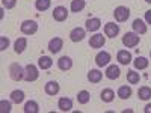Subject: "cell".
Listing matches in <instances>:
<instances>
[{
	"label": "cell",
	"instance_id": "obj_1",
	"mask_svg": "<svg viewBox=\"0 0 151 113\" xmlns=\"http://www.w3.org/2000/svg\"><path fill=\"white\" fill-rule=\"evenodd\" d=\"M141 41V36L137 35L136 32H127L124 36H122V44L127 47V48H133L139 44Z\"/></svg>",
	"mask_w": 151,
	"mask_h": 113
},
{
	"label": "cell",
	"instance_id": "obj_2",
	"mask_svg": "<svg viewBox=\"0 0 151 113\" xmlns=\"http://www.w3.org/2000/svg\"><path fill=\"white\" fill-rule=\"evenodd\" d=\"M24 72H26V69H24L21 65H18V64H12L9 67V75H11V79L14 82L23 80L24 79Z\"/></svg>",
	"mask_w": 151,
	"mask_h": 113
},
{
	"label": "cell",
	"instance_id": "obj_3",
	"mask_svg": "<svg viewBox=\"0 0 151 113\" xmlns=\"http://www.w3.org/2000/svg\"><path fill=\"white\" fill-rule=\"evenodd\" d=\"M113 17H115V20L118 23L127 21L129 17H130V9L125 8V6H118V8H115V11H113Z\"/></svg>",
	"mask_w": 151,
	"mask_h": 113
},
{
	"label": "cell",
	"instance_id": "obj_4",
	"mask_svg": "<svg viewBox=\"0 0 151 113\" xmlns=\"http://www.w3.org/2000/svg\"><path fill=\"white\" fill-rule=\"evenodd\" d=\"M21 32L24 35H33L38 32V23L35 20H26V21H23L21 23Z\"/></svg>",
	"mask_w": 151,
	"mask_h": 113
},
{
	"label": "cell",
	"instance_id": "obj_5",
	"mask_svg": "<svg viewBox=\"0 0 151 113\" xmlns=\"http://www.w3.org/2000/svg\"><path fill=\"white\" fill-rule=\"evenodd\" d=\"M26 72H24V80L26 82H35V80H38V77H40V72H38V68L35 67V65H32V64H29V65H26Z\"/></svg>",
	"mask_w": 151,
	"mask_h": 113
},
{
	"label": "cell",
	"instance_id": "obj_6",
	"mask_svg": "<svg viewBox=\"0 0 151 113\" xmlns=\"http://www.w3.org/2000/svg\"><path fill=\"white\" fill-rule=\"evenodd\" d=\"M104 44H106V36H103L101 33L92 35L91 39H89V45H91L92 48H101Z\"/></svg>",
	"mask_w": 151,
	"mask_h": 113
},
{
	"label": "cell",
	"instance_id": "obj_7",
	"mask_svg": "<svg viewBox=\"0 0 151 113\" xmlns=\"http://www.w3.org/2000/svg\"><path fill=\"white\" fill-rule=\"evenodd\" d=\"M85 35H86V29L74 27V29L70 32V39H71L73 42H80V41H83Z\"/></svg>",
	"mask_w": 151,
	"mask_h": 113
},
{
	"label": "cell",
	"instance_id": "obj_8",
	"mask_svg": "<svg viewBox=\"0 0 151 113\" xmlns=\"http://www.w3.org/2000/svg\"><path fill=\"white\" fill-rule=\"evenodd\" d=\"M53 18L56 21H65L68 18V11L64 6H56L53 9Z\"/></svg>",
	"mask_w": 151,
	"mask_h": 113
},
{
	"label": "cell",
	"instance_id": "obj_9",
	"mask_svg": "<svg viewBox=\"0 0 151 113\" xmlns=\"http://www.w3.org/2000/svg\"><path fill=\"white\" fill-rule=\"evenodd\" d=\"M119 33V26L115 23H106L104 24V35L109 38H115Z\"/></svg>",
	"mask_w": 151,
	"mask_h": 113
},
{
	"label": "cell",
	"instance_id": "obj_10",
	"mask_svg": "<svg viewBox=\"0 0 151 113\" xmlns=\"http://www.w3.org/2000/svg\"><path fill=\"white\" fill-rule=\"evenodd\" d=\"M110 54L107 51H100L97 56H95V64L97 67H106L109 65V62H110Z\"/></svg>",
	"mask_w": 151,
	"mask_h": 113
},
{
	"label": "cell",
	"instance_id": "obj_11",
	"mask_svg": "<svg viewBox=\"0 0 151 113\" xmlns=\"http://www.w3.org/2000/svg\"><path fill=\"white\" fill-rule=\"evenodd\" d=\"M62 47H64V41H62V38H53V39H50L48 42V50L52 53H59Z\"/></svg>",
	"mask_w": 151,
	"mask_h": 113
},
{
	"label": "cell",
	"instance_id": "obj_12",
	"mask_svg": "<svg viewBox=\"0 0 151 113\" xmlns=\"http://www.w3.org/2000/svg\"><path fill=\"white\" fill-rule=\"evenodd\" d=\"M116 60L121 65H129L132 62V53L127 51V50H119L118 54H116Z\"/></svg>",
	"mask_w": 151,
	"mask_h": 113
},
{
	"label": "cell",
	"instance_id": "obj_13",
	"mask_svg": "<svg viewBox=\"0 0 151 113\" xmlns=\"http://www.w3.org/2000/svg\"><path fill=\"white\" fill-rule=\"evenodd\" d=\"M44 89H45V94L47 95H58L59 91H60V87H59V83L58 82H47L45 86H44Z\"/></svg>",
	"mask_w": 151,
	"mask_h": 113
},
{
	"label": "cell",
	"instance_id": "obj_14",
	"mask_svg": "<svg viewBox=\"0 0 151 113\" xmlns=\"http://www.w3.org/2000/svg\"><path fill=\"white\" fill-rule=\"evenodd\" d=\"M119 74H121V71H119L118 65H109L106 69V77L109 80H116L119 77Z\"/></svg>",
	"mask_w": 151,
	"mask_h": 113
},
{
	"label": "cell",
	"instance_id": "obj_15",
	"mask_svg": "<svg viewBox=\"0 0 151 113\" xmlns=\"http://www.w3.org/2000/svg\"><path fill=\"white\" fill-rule=\"evenodd\" d=\"M100 27H101V21H100V18H89V20H86L85 29H86L88 32H95V30H98Z\"/></svg>",
	"mask_w": 151,
	"mask_h": 113
},
{
	"label": "cell",
	"instance_id": "obj_16",
	"mask_svg": "<svg viewBox=\"0 0 151 113\" xmlns=\"http://www.w3.org/2000/svg\"><path fill=\"white\" fill-rule=\"evenodd\" d=\"M58 67H59V69H62V71H68V69H71V68H73V60H71V57H68V56H62V57L58 60Z\"/></svg>",
	"mask_w": 151,
	"mask_h": 113
},
{
	"label": "cell",
	"instance_id": "obj_17",
	"mask_svg": "<svg viewBox=\"0 0 151 113\" xmlns=\"http://www.w3.org/2000/svg\"><path fill=\"white\" fill-rule=\"evenodd\" d=\"M132 26H133V30L137 33V35H144V33H147V24L142 21V20H139V18H136L134 21H133V24H132Z\"/></svg>",
	"mask_w": 151,
	"mask_h": 113
},
{
	"label": "cell",
	"instance_id": "obj_18",
	"mask_svg": "<svg viewBox=\"0 0 151 113\" xmlns=\"http://www.w3.org/2000/svg\"><path fill=\"white\" fill-rule=\"evenodd\" d=\"M58 107L62 110V112H70L71 109H73V101L70 98H67V97H62L60 99H59V103H58Z\"/></svg>",
	"mask_w": 151,
	"mask_h": 113
},
{
	"label": "cell",
	"instance_id": "obj_19",
	"mask_svg": "<svg viewBox=\"0 0 151 113\" xmlns=\"http://www.w3.org/2000/svg\"><path fill=\"white\" fill-rule=\"evenodd\" d=\"M26 47H27V39L26 38H18V39L15 41V44H14V50H15L17 54H21L24 50H26Z\"/></svg>",
	"mask_w": 151,
	"mask_h": 113
},
{
	"label": "cell",
	"instance_id": "obj_20",
	"mask_svg": "<svg viewBox=\"0 0 151 113\" xmlns=\"http://www.w3.org/2000/svg\"><path fill=\"white\" fill-rule=\"evenodd\" d=\"M101 79H103V72L98 69H91L88 72V80L91 83H98V82H101Z\"/></svg>",
	"mask_w": 151,
	"mask_h": 113
},
{
	"label": "cell",
	"instance_id": "obj_21",
	"mask_svg": "<svg viewBox=\"0 0 151 113\" xmlns=\"http://www.w3.org/2000/svg\"><path fill=\"white\" fill-rule=\"evenodd\" d=\"M52 65H53V60L48 56H41L38 59V67L41 69H48V68H52Z\"/></svg>",
	"mask_w": 151,
	"mask_h": 113
},
{
	"label": "cell",
	"instance_id": "obj_22",
	"mask_svg": "<svg viewBox=\"0 0 151 113\" xmlns=\"http://www.w3.org/2000/svg\"><path fill=\"white\" fill-rule=\"evenodd\" d=\"M133 65L136 69H147L148 68V59L144 57V56H137L133 62Z\"/></svg>",
	"mask_w": 151,
	"mask_h": 113
},
{
	"label": "cell",
	"instance_id": "obj_23",
	"mask_svg": "<svg viewBox=\"0 0 151 113\" xmlns=\"http://www.w3.org/2000/svg\"><path fill=\"white\" fill-rule=\"evenodd\" d=\"M85 6H86L85 0H71L70 9H71V12H82L85 9Z\"/></svg>",
	"mask_w": 151,
	"mask_h": 113
},
{
	"label": "cell",
	"instance_id": "obj_24",
	"mask_svg": "<svg viewBox=\"0 0 151 113\" xmlns=\"http://www.w3.org/2000/svg\"><path fill=\"white\" fill-rule=\"evenodd\" d=\"M137 95H139V98L142 99V101H148V99L151 98V87H148V86H142V87H139V91H137Z\"/></svg>",
	"mask_w": 151,
	"mask_h": 113
},
{
	"label": "cell",
	"instance_id": "obj_25",
	"mask_svg": "<svg viewBox=\"0 0 151 113\" xmlns=\"http://www.w3.org/2000/svg\"><path fill=\"white\" fill-rule=\"evenodd\" d=\"M100 97H101L103 103H112L113 98H115V92H113L112 89H103L101 94H100Z\"/></svg>",
	"mask_w": 151,
	"mask_h": 113
},
{
	"label": "cell",
	"instance_id": "obj_26",
	"mask_svg": "<svg viewBox=\"0 0 151 113\" xmlns=\"http://www.w3.org/2000/svg\"><path fill=\"white\" fill-rule=\"evenodd\" d=\"M132 87L130 86H121L119 89H118V97L121 98V99H129L130 97H132Z\"/></svg>",
	"mask_w": 151,
	"mask_h": 113
},
{
	"label": "cell",
	"instance_id": "obj_27",
	"mask_svg": "<svg viewBox=\"0 0 151 113\" xmlns=\"http://www.w3.org/2000/svg\"><path fill=\"white\" fill-rule=\"evenodd\" d=\"M11 101L15 104H21L24 101V92L23 91H12L11 92Z\"/></svg>",
	"mask_w": 151,
	"mask_h": 113
},
{
	"label": "cell",
	"instance_id": "obj_28",
	"mask_svg": "<svg viewBox=\"0 0 151 113\" xmlns=\"http://www.w3.org/2000/svg\"><path fill=\"white\" fill-rule=\"evenodd\" d=\"M40 112V106H38L36 101H27L24 104V113H38Z\"/></svg>",
	"mask_w": 151,
	"mask_h": 113
},
{
	"label": "cell",
	"instance_id": "obj_29",
	"mask_svg": "<svg viewBox=\"0 0 151 113\" xmlns=\"http://www.w3.org/2000/svg\"><path fill=\"white\" fill-rule=\"evenodd\" d=\"M50 5H52V2L50 0H36L35 2V8L40 11V12H44L50 8Z\"/></svg>",
	"mask_w": 151,
	"mask_h": 113
},
{
	"label": "cell",
	"instance_id": "obj_30",
	"mask_svg": "<svg viewBox=\"0 0 151 113\" xmlns=\"http://www.w3.org/2000/svg\"><path fill=\"white\" fill-rule=\"evenodd\" d=\"M89 99H91V95H89V92H88V91H80L77 94L79 104H88V103H89Z\"/></svg>",
	"mask_w": 151,
	"mask_h": 113
},
{
	"label": "cell",
	"instance_id": "obj_31",
	"mask_svg": "<svg viewBox=\"0 0 151 113\" xmlns=\"http://www.w3.org/2000/svg\"><path fill=\"white\" fill-rule=\"evenodd\" d=\"M127 80H129V83L136 84V83H139L141 75H139V72H136V71H129L127 72Z\"/></svg>",
	"mask_w": 151,
	"mask_h": 113
},
{
	"label": "cell",
	"instance_id": "obj_32",
	"mask_svg": "<svg viewBox=\"0 0 151 113\" xmlns=\"http://www.w3.org/2000/svg\"><path fill=\"white\" fill-rule=\"evenodd\" d=\"M0 112L2 113H9L11 112V103L6 101V99H2V101H0Z\"/></svg>",
	"mask_w": 151,
	"mask_h": 113
},
{
	"label": "cell",
	"instance_id": "obj_33",
	"mask_svg": "<svg viewBox=\"0 0 151 113\" xmlns=\"http://www.w3.org/2000/svg\"><path fill=\"white\" fill-rule=\"evenodd\" d=\"M8 47H9V39H8L6 36H0V50L5 51Z\"/></svg>",
	"mask_w": 151,
	"mask_h": 113
},
{
	"label": "cell",
	"instance_id": "obj_34",
	"mask_svg": "<svg viewBox=\"0 0 151 113\" xmlns=\"http://www.w3.org/2000/svg\"><path fill=\"white\" fill-rule=\"evenodd\" d=\"M2 5H3V8H6V9H12V8H15L17 0H2Z\"/></svg>",
	"mask_w": 151,
	"mask_h": 113
},
{
	"label": "cell",
	"instance_id": "obj_35",
	"mask_svg": "<svg viewBox=\"0 0 151 113\" xmlns=\"http://www.w3.org/2000/svg\"><path fill=\"white\" fill-rule=\"evenodd\" d=\"M145 21H147V24H151V9L145 12Z\"/></svg>",
	"mask_w": 151,
	"mask_h": 113
},
{
	"label": "cell",
	"instance_id": "obj_36",
	"mask_svg": "<svg viewBox=\"0 0 151 113\" xmlns=\"http://www.w3.org/2000/svg\"><path fill=\"white\" fill-rule=\"evenodd\" d=\"M144 112H145V113H151V104H147L145 109H144Z\"/></svg>",
	"mask_w": 151,
	"mask_h": 113
},
{
	"label": "cell",
	"instance_id": "obj_37",
	"mask_svg": "<svg viewBox=\"0 0 151 113\" xmlns=\"http://www.w3.org/2000/svg\"><path fill=\"white\" fill-rule=\"evenodd\" d=\"M145 2H147V3H151V0H145Z\"/></svg>",
	"mask_w": 151,
	"mask_h": 113
},
{
	"label": "cell",
	"instance_id": "obj_38",
	"mask_svg": "<svg viewBox=\"0 0 151 113\" xmlns=\"http://www.w3.org/2000/svg\"><path fill=\"white\" fill-rule=\"evenodd\" d=\"M150 56H151V51H150Z\"/></svg>",
	"mask_w": 151,
	"mask_h": 113
}]
</instances>
